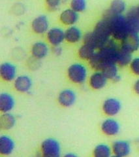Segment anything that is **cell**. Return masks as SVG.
Instances as JSON below:
<instances>
[{
	"label": "cell",
	"mask_w": 139,
	"mask_h": 157,
	"mask_svg": "<svg viewBox=\"0 0 139 157\" xmlns=\"http://www.w3.org/2000/svg\"><path fill=\"white\" fill-rule=\"evenodd\" d=\"M116 41L112 39L105 46L100 48L88 61L90 67L95 71H101L108 63H116L120 47Z\"/></svg>",
	"instance_id": "cell-1"
},
{
	"label": "cell",
	"mask_w": 139,
	"mask_h": 157,
	"mask_svg": "<svg viewBox=\"0 0 139 157\" xmlns=\"http://www.w3.org/2000/svg\"><path fill=\"white\" fill-rule=\"evenodd\" d=\"M112 39L110 26L107 19L104 17L99 21L93 30L88 32L83 37V41L95 47L97 50L105 46Z\"/></svg>",
	"instance_id": "cell-2"
},
{
	"label": "cell",
	"mask_w": 139,
	"mask_h": 157,
	"mask_svg": "<svg viewBox=\"0 0 139 157\" xmlns=\"http://www.w3.org/2000/svg\"><path fill=\"white\" fill-rule=\"evenodd\" d=\"M105 17L108 22L112 38L116 41L121 42L129 33L126 16L123 14L111 15L106 14Z\"/></svg>",
	"instance_id": "cell-3"
},
{
	"label": "cell",
	"mask_w": 139,
	"mask_h": 157,
	"mask_svg": "<svg viewBox=\"0 0 139 157\" xmlns=\"http://www.w3.org/2000/svg\"><path fill=\"white\" fill-rule=\"evenodd\" d=\"M67 77L69 81L74 85H83L88 79V68L82 63H73L67 67Z\"/></svg>",
	"instance_id": "cell-4"
},
{
	"label": "cell",
	"mask_w": 139,
	"mask_h": 157,
	"mask_svg": "<svg viewBox=\"0 0 139 157\" xmlns=\"http://www.w3.org/2000/svg\"><path fill=\"white\" fill-rule=\"evenodd\" d=\"M40 152L43 156L59 157L62 155V146L56 139L48 137L42 141Z\"/></svg>",
	"instance_id": "cell-5"
},
{
	"label": "cell",
	"mask_w": 139,
	"mask_h": 157,
	"mask_svg": "<svg viewBox=\"0 0 139 157\" xmlns=\"http://www.w3.org/2000/svg\"><path fill=\"white\" fill-rule=\"evenodd\" d=\"M122 105L120 100L116 98H108L103 101L102 110L108 117H114L120 113Z\"/></svg>",
	"instance_id": "cell-6"
},
{
	"label": "cell",
	"mask_w": 139,
	"mask_h": 157,
	"mask_svg": "<svg viewBox=\"0 0 139 157\" xmlns=\"http://www.w3.org/2000/svg\"><path fill=\"white\" fill-rule=\"evenodd\" d=\"M46 39L52 47L60 46L65 41V30L59 27L51 28L46 33Z\"/></svg>",
	"instance_id": "cell-7"
},
{
	"label": "cell",
	"mask_w": 139,
	"mask_h": 157,
	"mask_svg": "<svg viewBox=\"0 0 139 157\" xmlns=\"http://www.w3.org/2000/svg\"><path fill=\"white\" fill-rule=\"evenodd\" d=\"M101 130L107 136H116L120 132L121 126L119 122L113 117H108L101 122Z\"/></svg>",
	"instance_id": "cell-8"
},
{
	"label": "cell",
	"mask_w": 139,
	"mask_h": 157,
	"mask_svg": "<svg viewBox=\"0 0 139 157\" xmlns=\"http://www.w3.org/2000/svg\"><path fill=\"white\" fill-rule=\"evenodd\" d=\"M31 28L33 32L37 35L46 34L51 28L48 17L45 14H40L36 17L31 23Z\"/></svg>",
	"instance_id": "cell-9"
},
{
	"label": "cell",
	"mask_w": 139,
	"mask_h": 157,
	"mask_svg": "<svg viewBox=\"0 0 139 157\" xmlns=\"http://www.w3.org/2000/svg\"><path fill=\"white\" fill-rule=\"evenodd\" d=\"M17 73V67L13 63L6 62L0 66V77L5 82H13L18 76Z\"/></svg>",
	"instance_id": "cell-10"
},
{
	"label": "cell",
	"mask_w": 139,
	"mask_h": 157,
	"mask_svg": "<svg viewBox=\"0 0 139 157\" xmlns=\"http://www.w3.org/2000/svg\"><path fill=\"white\" fill-rule=\"evenodd\" d=\"M13 87L19 93L28 94L32 89V78L27 75H18L13 81Z\"/></svg>",
	"instance_id": "cell-11"
},
{
	"label": "cell",
	"mask_w": 139,
	"mask_h": 157,
	"mask_svg": "<svg viewBox=\"0 0 139 157\" xmlns=\"http://www.w3.org/2000/svg\"><path fill=\"white\" fill-rule=\"evenodd\" d=\"M77 101V94L71 88H66L59 93L58 104L63 107H70L74 105Z\"/></svg>",
	"instance_id": "cell-12"
},
{
	"label": "cell",
	"mask_w": 139,
	"mask_h": 157,
	"mask_svg": "<svg viewBox=\"0 0 139 157\" xmlns=\"http://www.w3.org/2000/svg\"><path fill=\"white\" fill-rule=\"evenodd\" d=\"M112 155L117 157H125L130 155L131 145L130 142L123 140H118L113 142L111 145Z\"/></svg>",
	"instance_id": "cell-13"
},
{
	"label": "cell",
	"mask_w": 139,
	"mask_h": 157,
	"mask_svg": "<svg viewBox=\"0 0 139 157\" xmlns=\"http://www.w3.org/2000/svg\"><path fill=\"white\" fill-rule=\"evenodd\" d=\"M108 78L101 71H96L89 77L88 84L93 90H99L107 85Z\"/></svg>",
	"instance_id": "cell-14"
},
{
	"label": "cell",
	"mask_w": 139,
	"mask_h": 157,
	"mask_svg": "<svg viewBox=\"0 0 139 157\" xmlns=\"http://www.w3.org/2000/svg\"><path fill=\"white\" fill-rule=\"evenodd\" d=\"M80 16L79 13L74 11L70 7L64 9L59 14V20L64 26L67 27L74 26L78 22Z\"/></svg>",
	"instance_id": "cell-15"
},
{
	"label": "cell",
	"mask_w": 139,
	"mask_h": 157,
	"mask_svg": "<svg viewBox=\"0 0 139 157\" xmlns=\"http://www.w3.org/2000/svg\"><path fill=\"white\" fill-rule=\"evenodd\" d=\"M120 47L131 53L138 51L139 50V33H128L121 41Z\"/></svg>",
	"instance_id": "cell-16"
},
{
	"label": "cell",
	"mask_w": 139,
	"mask_h": 157,
	"mask_svg": "<svg viewBox=\"0 0 139 157\" xmlns=\"http://www.w3.org/2000/svg\"><path fill=\"white\" fill-rule=\"evenodd\" d=\"M49 52L50 48L48 44L43 41L35 42L31 47L32 56L39 60L46 58Z\"/></svg>",
	"instance_id": "cell-17"
},
{
	"label": "cell",
	"mask_w": 139,
	"mask_h": 157,
	"mask_svg": "<svg viewBox=\"0 0 139 157\" xmlns=\"http://www.w3.org/2000/svg\"><path fill=\"white\" fill-rule=\"evenodd\" d=\"M15 141L11 136L2 135L0 137V155L2 156H10L15 150Z\"/></svg>",
	"instance_id": "cell-18"
},
{
	"label": "cell",
	"mask_w": 139,
	"mask_h": 157,
	"mask_svg": "<svg viewBox=\"0 0 139 157\" xmlns=\"http://www.w3.org/2000/svg\"><path fill=\"white\" fill-rule=\"evenodd\" d=\"M129 33H139V17L137 13L135 7L129 10L126 15Z\"/></svg>",
	"instance_id": "cell-19"
},
{
	"label": "cell",
	"mask_w": 139,
	"mask_h": 157,
	"mask_svg": "<svg viewBox=\"0 0 139 157\" xmlns=\"http://www.w3.org/2000/svg\"><path fill=\"white\" fill-rule=\"evenodd\" d=\"M16 105L14 96L8 92H2L0 94V111L3 113L11 112Z\"/></svg>",
	"instance_id": "cell-20"
},
{
	"label": "cell",
	"mask_w": 139,
	"mask_h": 157,
	"mask_svg": "<svg viewBox=\"0 0 139 157\" xmlns=\"http://www.w3.org/2000/svg\"><path fill=\"white\" fill-rule=\"evenodd\" d=\"M81 29L77 26H69L65 30V41L69 44H77L83 39Z\"/></svg>",
	"instance_id": "cell-21"
},
{
	"label": "cell",
	"mask_w": 139,
	"mask_h": 157,
	"mask_svg": "<svg viewBox=\"0 0 139 157\" xmlns=\"http://www.w3.org/2000/svg\"><path fill=\"white\" fill-rule=\"evenodd\" d=\"M101 71L105 75L108 80L114 82H119L121 80V76L119 74L118 66L116 63H108L102 69Z\"/></svg>",
	"instance_id": "cell-22"
},
{
	"label": "cell",
	"mask_w": 139,
	"mask_h": 157,
	"mask_svg": "<svg viewBox=\"0 0 139 157\" xmlns=\"http://www.w3.org/2000/svg\"><path fill=\"white\" fill-rule=\"evenodd\" d=\"M17 119L11 112L3 113L0 117V126L3 130H12L16 126Z\"/></svg>",
	"instance_id": "cell-23"
},
{
	"label": "cell",
	"mask_w": 139,
	"mask_h": 157,
	"mask_svg": "<svg viewBox=\"0 0 139 157\" xmlns=\"http://www.w3.org/2000/svg\"><path fill=\"white\" fill-rule=\"evenodd\" d=\"M97 50L92 45L86 43H83L78 50V58L84 61H89L96 52Z\"/></svg>",
	"instance_id": "cell-24"
},
{
	"label": "cell",
	"mask_w": 139,
	"mask_h": 157,
	"mask_svg": "<svg viewBox=\"0 0 139 157\" xmlns=\"http://www.w3.org/2000/svg\"><path fill=\"white\" fill-rule=\"evenodd\" d=\"M127 9V5L124 0H112L107 14L111 15L123 14Z\"/></svg>",
	"instance_id": "cell-25"
},
{
	"label": "cell",
	"mask_w": 139,
	"mask_h": 157,
	"mask_svg": "<svg viewBox=\"0 0 139 157\" xmlns=\"http://www.w3.org/2000/svg\"><path fill=\"white\" fill-rule=\"evenodd\" d=\"M133 59V53L126 51L120 46L119 48L116 63L118 66L126 67L130 66Z\"/></svg>",
	"instance_id": "cell-26"
},
{
	"label": "cell",
	"mask_w": 139,
	"mask_h": 157,
	"mask_svg": "<svg viewBox=\"0 0 139 157\" xmlns=\"http://www.w3.org/2000/svg\"><path fill=\"white\" fill-rule=\"evenodd\" d=\"M93 155L95 157H110L112 155V147L107 144H99L94 148Z\"/></svg>",
	"instance_id": "cell-27"
},
{
	"label": "cell",
	"mask_w": 139,
	"mask_h": 157,
	"mask_svg": "<svg viewBox=\"0 0 139 157\" xmlns=\"http://www.w3.org/2000/svg\"><path fill=\"white\" fill-rule=\"evenodd\" d=\"M70 8L78 13H83L87 9L86 0H70Z\"/></svg>",
	"instance_id": "cell-28"
},
{
	"label": "cell",
	"mask_w": 139,
	"mask_h": 157,
	"mask_svg": "<svg viewBox=\"0 0 139 157\" xmlns=\"http://www.w3.org/2000/svg\"><path fill=\"white\" fill-rule=\"evenodd\" d=\"M63 0H44L47 9L51 12L57 11L60 7Z\"/></svg>",
	"instance_id": "cell-29"
},
{
	"label": "cell",
	"mask_w": 139,
	"mask_h": 157,
	"mask_svg": "<svg viewBox=\"0 0 139 157\" xmlns=\"http://www.w3.org/2000/svg\"><path fill=\"white\" fill-rule=\"evenodd\" d=\"M130 68L134 75L139 77V56L133 58L130 64Z\"/></svg>",
	"instance_id": "cell-30"
},
{
	"label": "cell",
	"mask_w": 139,
	"mask_h": 157,
	"mask_svg": "<svg viewBox=\"0 0 139 157\" xmlns=\"http://www.w3.org/2000/svg\"><path fill=\"white\" fill-rule=\"evenodd\" d=\"M52 52L55 56H59L63 54V48L62 46H57L52 47Z\"/></svg>",
	"instance_id": "cell-31"
},
{
	"label": "cell",
	"mask_w": 139,
	"mask_h": 157,
	"mask_svg": "<svg viewBox=\"0 0 139 157\" xmlns=\"http://www.w3.org/2000/svg\"><path fill=\"white\" fill-rule=\"evenodd\" d=\"M133 90L136 94L139 96V78L135 81L133 85Z\"/></svg>",
	"instance_id": "cell-32"
},
{
	"label": "cell",
	"mask_w": 139,
	"mask_h": 157,
	"mask_svg": "<svg viewBox=\"0 0 139 157\" xmlns=\"http://www.w3.org/2000/svg\"><path fill=\"white\" fill-rule=\"evenodd\" d=\"M64 156H65L66 157H76V156H77V155L74 154L73 153H68L66 154Z\"/></svg>",
	"instance_id": "cell-33"
},
{
	"label": "cell",
	"mask_w": 139,
	"mask_h": 157,
	"mask_svg": "<svg viewBox=\"0 0 139 157\" xmlns=\"http://www.w3.org/2000/svg\"><path fill=\"white\" fill-rule=\"evenodd\" d=\"M135 9H136L137 13V14H138V17H139V3H138V5L137 7H135Z\"/></svg>",
	"instance_id": "cell-34"
}]
</instances>
